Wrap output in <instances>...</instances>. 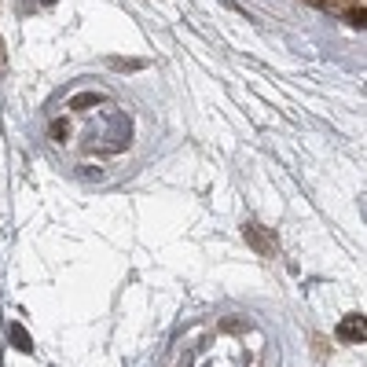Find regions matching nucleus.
Wrapping results in <instances>:
<instances>
[{
  "mask_svg": "<svg viewBox=\"0 0 367 367\" xmlns=\"http://www.w3.org/2000/svg\"><path fill=\"white\" fill-rule=\"evenodd\" d=\"M338 338H342V342H363V316H360V312L345 316L342 327H338Z\"/></svg>",
  "mask_w": 367,
  "mask_h": 367,
  "instance_id": "nucleus-1",
  "label": "nucleus"
},
{
  "mask_svg": "<svg viewBox=\"0 0 367 367\" xmlns=\"http://www.w3.org/2000/svg\"><path fill=\"white\" fill-rule=\"evenodd\" d=\"M246 235H250V243L258 246V250H272V246H276V239H261L258 225H250V228H246Z\"/></svg>",
  "mask_w": 367,
  "mask_h": 367,
  "instance_id": "nucleus-2",
  "label": "nucleus"
},
{
  "mask_svg": "<svg viewBox=\"0 0 367 367\" xmlns=\"http://www.w3.org/2000/svg\"><path fill=\"white\" fill-rule=\"evenodd\" d=\"M92 103H103V95H95V92H85V95H77V100L70 103L74 110H81V107H92Z\"/></svg>",
  "mask_w": 367,
  "mask_h": 367,
  "instance_id": "nucleus-3",
  "label": "nucleus"
},
{
  "mask_svg": "<svg viewBox=\"0 0 367 367\" xmlns=\"http://www.w3.org/2000/svg\"><path fill=\"white\" fill-rule=\"evenodd\" d=\"M11 338H15V345H19L22 353H29V349H34V345H29V334H26L22 327H11Z\"/></svg>",
  "mask_w": 367,
  "mask_h": 367,
  "instance_id": "nucleus-4",
  "label": "nucleus"
},
{
  "mask_svg": "<svg viewBox=\"0 0 367 367\" xmlns=\"http://www.w3.org/2000/svg\"><path fill=\"white\" fill-rule=\"evenodd\" d=\"M67 133H70V125L62 121V118H59V121H52V136H67Z\"/></svg>",
  "mask_w": 367,
  "mask_h": 367,
  "instance_id": "nucleus-5",
  "label": "nucleus"
},
{
  "mask_svg": "<svg viewBox=\"0 0 367 367\" xmlns=\"http://www.w3.org/2000/svg\"><path fill=\"white\" fill-rule=\"evenodd\" d=\"M114 67H118V70H140L143 62H133V59H129V62H125V59H114Z\"/></svg>",
  "mask_w": 367,
  "mask_h": 367,
  "instance_id": "nucleus-6",
  "label": "nucleus"
},
{
  "mask_svg": "<svg viewBox=\"0 0 367 367\" xmlns=\"http://www.w3.org/2000/svg\"><path fill=\"white\" fill-rule=\"evenodd\" d=\"M0 52H4V48H0ZM0 70H4V62H0Z\"/></svg>",
  "mask_w": 367,
  "mask_h": 367,
  "instance_id": "nucleus-7",
  "label": "nucleus"
},
{
  "mask_svg": "<svg viewBox=\"0 0 367 367\" xmlns=\"http://www.w3.org/2000/svg\"><path fill=\"white\" fill-rule=\"evenodd\" d=\"M48 4H52V0H48Z\"/></svg>",
  "mask_w": 367,
  "mask_h": 367,
  "instance_id": "nucleus-8",
  "label": "nucleus"
}]
</instances>
